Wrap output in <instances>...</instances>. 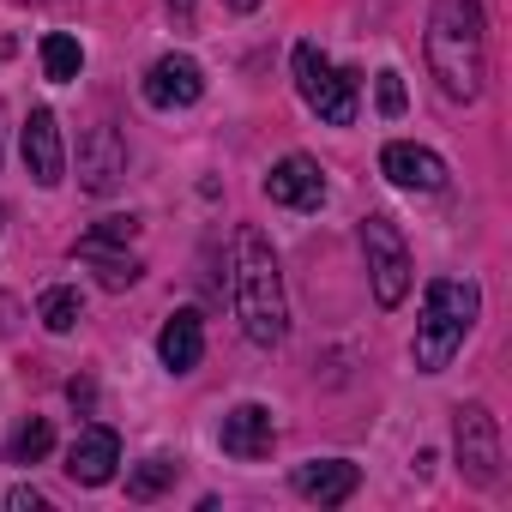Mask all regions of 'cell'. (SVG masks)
I'll return each instance as SVG.
<instances>
[{
	"mask_svg": "<svg viewBox=\"0 0 512 512\" xmlns=\"http://www.w3.org/2000/svg\"><path fill=\"white\" fill-rule=\"evenodd\" d=\"M290 67H296L302 103H308L320 121H332V127H350V121H356V79L338 73L320 43H296V61H290Z\"/></svg>",
	"mask_w": 512,
	"mask_h": 512,
	"instance_id": "4",
	"label": "cell"
},
{
	"mask_svg": "<svg viewBox=\"0 0 512 512\" xmlns=\"http://www.w3.org/2000/svg\"><path fill=\"white\" fill-rule=\"evenodd\" d=\"M362 253H368L374 302L380 308H398L410 296V247H404V235H398V223L386 211H368L362 217Z\"/></svg>",
	"mask_w": 512,
	"mask_h": 512,
	"instance_id": "5",
	"label": "cell"
},
{
	"mask_svg": "<svg viewBox=\"0 0 512 512\" xmlns=\"http://www.w3.org/2000/svg\"><path fill=\"white\" fill-rule=\"evenodd\" d=\"M356 488H362V470L350 458H320V464H302L296 470V494L302 500H320V506H344Z\"/></svg>",
	"mask_w": 512,
	"mask_h": 512,
	"instance_id": "14",
	"label": "cell"
},
{
	"mask_svg": "<svg viewBox=\"0 0 512 512\" xmlns=\"http://www.w3.org/2000/svg\"><path fill=\"white\" fill-rule=\"evenodd\" d=\"M422 49H428V67H434L446 97H458V103L482 97L488 55H482V13H476V0H440L434 19H428Z\"/></svg>",
	"mask_w": 512,
	"mask_h": 512,
	"instance_id": "2",
	"label": "cell"
},
{
	"mask_svg": "<svg viewBox=\"0 0 512 512\" xmlns=\"http://www.w3.org/2000/svg\"><path fill=\"white\" fill-rule=\"evenodd\" d=\"M25 169H31L37 187H61V175H67V145H61L55 109H31V121H25Z\"/></svg>",
	"mask_w": 512,
	"mask_h": 512,
	"instance_id": "11",
	"label": "cell"
},
{
	"mask_svg": "<svg viewBox=\"0 0 512 512\" xmlns=\"http://www.w3.org/2000/svg\"><path fill=\"white\" fill-rule=\"evenodd\" d=\"M199 97H205V73H199L193 55H163V61H151V73H145V103H151V109H193Z\"/></svg>",
	"mask_w": 512,
	"mask_h": 512,
	"instance_id": "7",
	"label": "cell"
},
{
	"mask_svg": "<svg viewBox=\"0 0 512 512\" xmlns=\"http://www.w3.org/2000/svg\"><path fill=\"white\" fill-rule=\"evenodd\" d=\"M157 356H163L169 374H193V368H199V356H205V326H199L193 308H181V314L163 320V332H157Z\"/></svg>",
	"mask_w": 512,
	"mask_h": 512,
	"instance_id": "15",
	"label": "cell"
},
{
	"mask_svg": "<svg viewBox=\"0 0 512 512\" xmlns=\"http://www.w3.org/2000/svg\"><path fill=\"white\" fill-rule=\"evenodd\" d=\"M133 229H139L133 217H103V223H97L91 235H103V241H133Z\"/></svg>",
	"mask_w": 512,
	"mask_h": 512,
	"instance_id": "22",
	"label": "cell"
},
{
	"mask_svg": "<svg viewBox=\"0 0 512 512\" xmlns=\"http://www.w3.org/2000/svg\"><path fill=\"white\" fill-rule=\"evenodd\" d=\"M223 7H229V13H253V7H260V0H223Z\"/></svg>",
	"mask_w": 512,
	"mask_h": 512,
	"instance_id": "25",
	"label": "cell"
},
{
	"mask_svg": "<svg viewBox=\"0 0 512 512\" xmlns=\"http://www.w3.org/2000/svg\"><path fill=\"white\" fill-rule=\"evenodd\" d=\"M79 260L97 272L103 290H127V284H139V272H145L133 253H127V241H103V235H85V241H79Z\"/></svg>",
	"mask_w": 512,
	"mask_h": 512,
	"instance_id": "16",
	"label": "cell"
},
{
	"mask_svg": "<svg viewBox=\"0 0 512 512\" xmlns=\"http://www.w3.org/2000/svg\"><path fill=\"white\" fill-rule=\"evenodd\" d=\"M7 506H19V512H43V494H37V488H13Z\"/></svg>",
	"mask_w": 512,
	"mask_h": 512,
	"instance_id": "23",
	"label": "cell"
},
{
	"mask_svg": "<svg viewBox=\"0 0 512 512\" xmlns=\"http://www.w3.org/2000/svg\"><path fill=\"white\" fill-rule=\"evenodd\" d=\"M476 314H482V290H476L470 278H464V284H458V278H434V284H428V296H422L416 344H410L416 368H422V374L452 368V356L464 350V338H470Z\"/></svg>",
	"mask_w": 512,
	"mask_h": 512,
	"instance_id": "3",
	"label": "cell"
},
{
	"mask_svg": "<svg viewBox=\"0 0 512 512\" xmlns=\"http://www.w3.org/2000/svg\"><path fill=\"white\" fill-rule=\"evenodd\" d=\"M115 464H121L115 428H85V434L67 446V476H73L79 488H103V482L115 476Z\"/></svg>",
	"mask_w": 512,
	"mask_h": 512,
	"instance_id": "13",
	"label": "cell"
},
{
	"mask_svg": "<svg viewBox=\"0 0 512 512\" xmlns=\"http://www.w3.org/2000/svg\"><path fill=\"white\" fill-rule=\"evenodd\" d=\"M49 446H55V428H49L43 416H31V422L13 428V440H7V464H37Z\"/></svg>",
	"mask_w": 512,
	"mask_h": 512,
	"instance_id": "18",
	"label": "cell"
},
{
	"mask_svg": "<svg viewBox=\"0 0 512 512\" xmlns=\"http://www.w3.org/2000/svg\"><path fill=\"white\" fill-rule=\"evenodd\" d=\"M458 476L476 482V488H494L500 482V428L482 404H458Z\"/></svg>",
	"mask_w": 512,
	"mask_h": 512,
	"instance_id": "6",
	"label": "cell"
},
{
	"mask_svg": "<svg viewBox=\"0 0 512 512\" xmlns=\"http://www.w3.org/2000/svg\"><path fill=\"white\" fill-rule=\"evenodd\" d=\"M380 169H386V181L404 187V193H440V187H446V163H440L428 145H410V139H392V145L380 151Z\"/></svg>",
	"mask_w": 512,
	"mask_h": 512,
	"instance_id": "12",
	"label": "cell"
},
{
	"mask_svg": "<svg viewBox=\"0 0 512 512\" xmlns=\"http://www.w3.org/2000/svg\"><path fill=\"white\" fill-rule=\"evenodd\" d=\"M37 320H43L55 338H67V332L85 320V302H79V290H49V296H43V308H37Z\"/></svg>",
	"mask_w": 512,
	"mask_h": 512,
	"instance_id": "19",
	"label": "cell"
},
{
	"mask_svg": "<svg viewBox=\"0 0 512 512\" xmlns=\"http://www.w3.org/2000/svg\"><path fill=\"white\" fill-rule=\"evenodd\" d=\"M169 482H175V464H169V458H145V464L127 476V494H133V500H157Z\"/></svg>",
	"mask_w": 512,
	"mask_h": 512,
	"instance_id": "20",
	"label": "cell"
},
{
	"mask_svg": "<svg viewBox=\"0 0 512 512\" xmlns=\"http://www.w3.org/2000/svg\"><path fill=\"white\" fill-rule=\"evenodd\" d=\"M374 103H380V115H404V103H410V97H404V79H398L392 67L374 79Z\"/></svg>",
	"mask_w": 512,
	"mask_h": 512,
	"instance_id": "21",
	"label": "cell"
},
{
	"mask_svg": "<svg viewBox=\"0 0 512 512\" xmlns=\"http://www.w3.org/2000/svg\"><path fill=\"white\" fill-rule=\"evenodd\" d=\"M121 175H127V145H121V133H115V127H91V133L79 139V187H85V193H115Z\"/></svg>",
	"mask_w": 512,
	"mask_h": 512,
	"instance_id": "9",
	"label": "cell"
},
{
	"mask_svg": "<svg viewBox=\"0 0 512 512\" xmlns=\"http://www.w3.org/2000/svg\"><path fill=\"white\" fill-rule=\"evenodd\" d=\"M169 19H175V31H193V0H169Z\"/></svg>",
	"mask_w": 512,
	"mask_h": 512,
	"instance_id": "24",
	"label": "cell"
},
{
	"mask_svg": "<svg viewBox=\"0 0 512 512\" xmlns=\"http://www.w3.org/2000/svg\"><path fill=\"white\" fill-rule=\"evenodd\" d=\"M266 199L272 205H290V211H320L326 205V169L314 163V157H284V163H272V175H266Z\"/></svg>",
	"mask_w": 512,
	"mask_h": 512,
	"instance_id": "8",
	"label": "cell"
},
{
	"mask_svg": "<svg viewBox=\"0 0 512 512\" xmlns=\"http://www.w3.org/2000/svg\"><path fill=\"white\" fill-rule=\"evenodd\" d=\"M229 290H235V314L241 332L272 350L290 332V302H284V272H278V253L260 229H235V253H229Z\"/></svg>",
	"mask_w": 512,
	"mask_h": 512,
	"instance_id": "1",
	"label": "cell"
},
{
	"mask_svg": "<svg viewBox=\"0 0 512 512\" xmlns=\"http://www.w3.org/2000/svg\"><path fill=\"white\" fill-rule=\"evenodd\" d=\"M217 440H223V452H229V458H241V464H253V458H272V446H278L272 410H266V404H235V410L223 416Z\"/></svg>",
	"mask_w": 512,
	"mask_h": 512,
	"instance_id": "10",
	"label": "cell"
},
{
	"mask_svg": "<svg viewBox=\"0 0 512 512\" xmlns=\"http://www.w3.org/2000/svg\"><path fill=\"white\" fill-rule=\"evenodd\" d=\"M43 73H49L55 85H73V79L85 73V49H79V37H67V31L43 37Z\"/></svg>",
	"mask_w": 512,
	"mask_h": 512,
	"instance_id": "17",
	"label": "cell"
}]
</instances>
